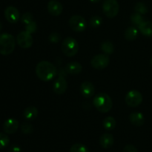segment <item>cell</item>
<instances>
[{"mask_svg":"<svg viewBox=\"0 0 152 152\" xmlns=\"http://www.w3.org/2000/svg\"><path fill=\"white\" fill-rule=\"evenodd\" d=\"M38 116V110L34 106H29L23 111V117L28 120H33Z\"/></svg>","mask_w":152,"mask_h":152,"instance_id":"19","label":"cell"},{"mask_svg":"<svg viewBox=\"0 0 152 152\" xmlns=\"http://www.w3.org/2000/svg\"><path fill=\"white\" fill-rule=\"evenodd\" d=\"M48 10L52 16H58L62 13L63 7L59 1L56 0H50L48 4Z\"/></svg>","mask_w":152,"mask_h":152,"instance_id":"13","label":"cell"},{"mask_svg":"<svg viewBox=\"0 0 152 152\" xmlns=\"http://www.w3.org/2000/svg\"><path fill=\"white\" fill-rule=\"evenodd\" d=\"M119 4L117 0H105L102 4V11L108 18H114L119 13Z\"/></svg>","mask_w":152,"mask_h":152,"instance_id":"5","label":"cell"},{"mask_svg":"<svg viewBox=\"0 0 152 152\" xmlns=\"http://www.w3.org/2000/svg\"><path fill=\"white\" fill-rule=\"evenodd\" d=\"M33 15L31 14L29 12H26V13H24L22 16V18H21V20L25 25H28L30 22H31L33 21Z\"/></svg>","mask_w":152,"mask_h":152,"instance_id":"30","label":"cell"},{"mask_svg":"<svg viewBox=\"0 0 152 152\" xmlns=\"http://www.w3.org/2000/svg\"><path fill=\"white\" fill-rule=\"evenodd\" d=\"M1 28H2V25H1V22H0V31H1Z\"/></svg>","mask_w":152,"mask_h":152,"instance_id":"35","label":"cell"},{"mask_svg":"<svg viewBox=\"0 0 152 152\" xmlns=\"http://www.w3.org/2000/svg\"><path fill=\"white\" fill-rule=\"evenodd\" d=\"M102 22V19L100 16H92L89 21V25L91 27L94 28H99Z\"/></svg>","mask_w":152,"mask_h":152,"instance_id":"25","label":"cell"},{"mask_svg":"<svg viewBox=\"0 0 152 152\" xmlns=\"http://www.w3.org/2000/svg\"><path fill=\"white\" fill-rule=\"evenodd\" d=\"M126 104L129 106L133 107H137L142 103V95L140 91L136 90H132L128 92V94L126 96Z\"/></svg>","mask_w":152,"mask_h":152,"instance_id":"8","label":"cell"},{"mask_svg":"<svg viewBox=\"0 0 152 152\" xmlns=\"http://www.w3.org/2000/svg\"><path fill=\"white\" fill-rule=\"evenodd\" d=\"M110 59L107 54H97L94 56L91 60V65L94 69L102 70L109 65Z\"/></svg>","mask_w":152,"mask_h":152,"instance_id":"6","label":"cell"},{"mask_svg":"<svg viewBox=\"0 0 152 152\" xmlns=\"http://www.w3.org/2000/svg\"><path fill=\"white\" fill-rule=\"evenodd\" d=\"M80 91L84 97L91 98L94 94V86L90 82H83L80 86Z\"/></svg>","mask_w":152,"mask_h":152,"instance_id":"14","label":"cell"},{"mask_svg":"<svg viewBox=\"0 0 152 152\" xmlns=\"http://www.w3.org/2000/svg\"><path fill=\"white\" fill-rule=\"evenodd\" d=\"M123 152H138L136 147L133 145H126L123 148Z\"/></svg>","mask_w":152,"mask_h":152,"instance_id":"32","label":"cell"},{"mask_svg":"<svg viewBox=\"0 0 152 152\" xmlns=\"http://www.w3.org/2000/svg\"><path fill=\"white\" fill-rule=\"evenodd\" d=\"M62 52L67 56H74L79 50V44L75 39L72 37H67L62 41L61 46Z\"/></svg>","mask_w":152,"mask_h":152,"instance_id":"4","label":"cell"},{"mask_svg":"<svg viewBox=\"0 0 152 152\" xmlns=\"http://www.w3.org/2000/svg\"><path fill=\"white\" fill-rule=\"evenodd\" d=\"M138 28L142 35L145 37H152V22L151 21H144Z\"/></svg>","mask_w":152,"mask_h":152,"instance_id":"18","label":"cell"},{"mask_svg":"<svg viewBox=\"0 0 152 152\" xmlns=\"http://www.w3.org/2000/svg\"><path fill=\"white\" fill-rule=\"evenodd\" d=\"M93 102L95 108L101 113H108L112 108V99L105 93H99L96 95Z\"/></svg>","mask_w":152,"mask_h":152,"instance_id":"2","label":"cell"},{"mask_svg":"<svg viewBox=\"0 0 152 152\" xmlns=\"http://www.w3.org/2000/svg\"><path fill=\"white\" fill-rule=\"evenodd\" d=\"M102 125H103L104 129L108 131H111L115 129L117 122H116L115 119L114 117H107L106 118L104 119L103 122H102Z\"/></svg>","mask_w":152,"mask_h":152,"instance_id":"21","label":"cell"},{"mask_svg":"<svg viewBox=\"0 0 152 152\" xmlns=\"http://www.w3.org/2000/svg\"><path fill=\"white\" fill-rule=\"evenodd\" d=\"M131 21H132V24L134 25L139 27L144 22V19L142 15L140 14V13H133L132 15V16H131Z\"/></svg>","mask_w":152,"mask_h":152,"instance_id":"23","label":"cell"},{"mask_svg":"<svg viewBox=\"0 0 152 152\" xmlns=\"http://www.w3.org/2000/svg\"><path fill=\"white\" fill-rule=\"evenodd\" d=\"M67 87H68V84L65 79L62 76H59L53 83V90L55 94L61 95L63 94L66 91Z\"/></svg>","mask_w":152,"mask_h":152,"instance_id":"11","label":"cell"},{"mask_svg":"<svg viewBox=\"0 0 152 152\" xmlns=\"http://www.w3.org/2000/svg\"><path fill=\"white\" fill-rule=\"evenodd\" d=\"M99 144L103 148H109L114 144V137L109 133L103 134L99 138Z\"/></svg>","mask_w":152,"mask_h":152,"instance_id":"15","label":"cell"},{"mask_svg":"<svg viewBox=\"0 0 152 152\" xmlns=\"http://www.w3.org/2000/svg\"><path fill=\"white\" fill-rule=\"evenodd\" d=\"M150 64H151V65L152 66V57L151 58V59H150Z\"/></svg>","mask_w":152,"mask_h":152,"instance_id":"36","label":"cell"},{"mask_svg":"<svg viewBox=\"0 0 152 152\" xmlns=\"http://www.w3.org/2000/svg\"><path fill=\"white\" fill-rule=\"evenodd\" d=\"M134 10L136 13H140V14H145L148 13V7L145 4L142 2H138L135 4L134 6Z\"/></svg>","mask_w":152,"mask_h":152,"instance_id":"26","label":"cell"},{"mask_svg":"<svg viewBox=\"0 0 152 152\" xmlns=\"http://www.w3.org/2000/svg\"><path fill=\"white\" fill-rule=\"evenodd\" d=\"M19 128V122L14 118L7 119L3 125V130L6 134H12L16 133Z\"/></svg>","mask_w":152,"mask_h":152,"instance_id":"12","label":"cell"},{"mask_svg":"<svg viewBox=\"0 0 152 152\" xmlns=\"http://www.w3.org/2000/svg\"><path fill=\"white\" fill-rule=\"evenodd\" d=\"M17 44L22 48H29L34 43V39L30 33L26 31L19 33L16 37Z\"/></svg>","mask_w":152,"mask_h":152,"instance_id":"9","label":"cell"},{"mask_svg":"<svg viewBox=\"0 0 152 152\" xmlns=\"http://www.w3.org/2000/svg\"><path fill=\"white\" fill-rule=\"evenodd\" d=\"M36 74L38 78L43 82L53 80L57 74V69L54 65L48 61H42L36 66Z\"/></svg>","mask_w":152,"mask_h":152,"instance_id":"1","label":"cell"},{"mask_svg":"<svg viewBox=\"0 0 152 152\" xmlns=\"http://www.w3.org/2000/svg\"><path fill=\"white\" fill-rule=\"evenodd\" d=\"M101 50L107 55L114 53V45L110 41H105L101 45Z\"/></svg>","mask_w":152,"mask_h":152,"instance_id":"22","label":"cell"},{"mask_svg":"<svg viewBox=\"0 0 152 152\" xmlns=\"http://www.w3.org/2000/svg\"><path fill=\"white\" fill-rule=\"evenodd\" d=\"M70 152H89V150L83 144L76 143L71 147Z\"/></svg>","mask_w":152,"mask_h":152,"instance_id":"24","label":"cell"},{"mask_svg":"<svg viewBox=\"0 0 152 152\" xmlns=\"http://www.w3.org/2000/svg\"><path fill=\"white\" fill-rule=\"evenodd\" d=\"M82 70H83V66H82L81 64L77 62H69V63L67 64L65 68V71L68 74H73V75L79 74L81 72Z\"/></svg>","mask_w":152,"mask_h":152,"instance_id":"16","label":"cell"},{"mask_svg":"<svg viewBox=\"0 0 152 152\" xmlns=\"http://www.w3.org/2000/svg\"><path fill=\"white\" fill-rule=\"evenodd\" d=\"M16 40L13 35L7 33L0 35V53L1 55H9L14 50Z\"/></svg>","mask_w":152,"mask_h":152,"instance_id":"3","label":"cell"},{"mask_svg":"<svg viewBox=\"0 0 152 152\" xmlns=\"http://www.w3.org/2000/svg\"><path fill=\"white\" fill-rule=\"evenodd\" d=\"M4 16L7 21L10 23H16L19 20L20 14L16 7L13 6H9L4 10Z\"/></svg>","mask_w":152,"mask_h":152,"instance_id":"10","label":"cell"},{"mask_svg":"<svg viewBox=\"0 0 152 152\" xmlns=\"http://www.w3.org/2000/svg\"><path fill=\"white\" fill-rule=\"evenodd\" d=\"M69 25L73 31L76 32H83L87 28V22L83 16L74 15L70 19Z\"/></svg>","mask_w":152,"mask_h":152,"instance_id":"7","label":"cell"},{"mask_svg":"<svg viewBox=\"0 0 152 152\" xmlns=\"http://www.w3.org/2000/svg\"><path fill=\"white\" fill-rule=\"evenodd\" d=\"M91 1V2H94V3H97V2H99V1H100L101 0H90Z\"/></svg>","mask_w":152,"mask_h":152,"instance_id":"34","label":"cell"},{"mask_svg":"<svg viewBox=\"0 0 152 152\" xmlns=\"http://www.w3.org/2000/svg\"><path fill=\"white\" fill-rule=\"evenodd\" d=\"M10 142L8 136L4 133H0V149L6 148Z\"/></svg>","mask_w":152,"mask_h":152,"instance_id":"27","label":"cell"},{"mask_svg":"<svg viewBox=\"0 0 152 152\" xmlns=\"http://www.w3.org/2000/svg\"><path fill=\"white\" fill-rule=\"evenodd\" d=\"M8 152H21V148L17 145H13L10 147Z\"/></svg>","mask_w":152,"mask_h":152,"instance_id":"33","label":"cell"},{"mask_svg":"<svg viewBox=\"0 0 152 152\" xmlns=\"http://www.w3.org/2000/svg\"><path fill=\"white\" fill-rule=\"evenodd\" d=\"M60 39H61L60 35H59L58 33H56V32L52 33V34H50L48 37L49 41L52 43L58 42L60 40Z\"/></svg>","mask_w":152,"mask_h":152,"instance_id":"31","label":"cell"},{"mask_svg":"<svg viewBox=\"0 0 152 152\" xmlns=\"http://www.w3.org/2000/svg\"><path fill=\"white\" fill-rule=\"evenodd\" d=\"M21 130H22V133L25 134H30L32 133L34 129L31 124L28 123H24L21 126Z\"/></svg>","mask_w":152,"mask_h":152,"instance_id":"28","label":"cell"},{"mask_svg":"<svg viewBox=\"0 0 152 152\" xmlns=\"http://www.w3.org/2000/svg\"><path fill=\"white\" fill-rule=\"evenodd\" d=\"M125 38L128 41H134L138 36V31L135 27H129L125 31Z\"/></svg>","mask_w":152,"mask_h":152,"instance_id":"20","label":"cell"},{"mask_svg":"<svg viewBox=\"0 0 152 152\" xmlns=\"http://www.w3.org/2000/svg\"><path fill=\"white\" fill-rule=\"evenodd\" d=\"M37 23H36L34 21H32V22H30L28 25H25V31H26L27 32L30 33L31 34H34V33L37 31Z\"/></svg>","mask_w":152,"mask_h":152,"instance_id":"29","label":"cell"},{"mask_svg":"<svg viewBox=\"0 0 152 152\" xmlns=\"http://www.w3.org/2000/svg\"><path fill=\"white\" fill-rule=\"evenodd\" d=\"M129 120L135 126H141L145 123V118L142 113L133 112L129 116Z\"/></svg>","mask_w":152,"mask_h":152,"instance_id":"17","label":"cell"}]
</instances>
